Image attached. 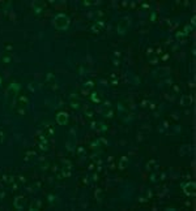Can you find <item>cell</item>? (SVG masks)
Listing matches in <instances>:
<instances>
[{
	"label": "cell",
	"instance_id": "cell-1",
	"mask_svg": "<svg viewBox=\"0 0 196 211\" xmlns=\"http://www.w3.org/2000/svg\"><path fill=\"white\" fill-rule=\"evenodd\" d=\"M70 17L64 13H58L55 15L54 20H53V25L56 30H67L70 28Z\"/></svg>",
	"mask_w": 196,
	"mask_h": 211
},
{
	"label": "cell",
	"instance_id": "cell-2",
	"mask_svg": "<svg viewBox=\"0 0 196 211\" xmlns=\"http://www.w3.org/2000/svg\"><path fill=\"white\" fill-rule=\"evenodd\" d=\"M72 163L68 160V159H63L61 160V168H60V173L58 175L59 179H68L72 175Z\"/></svg>",
	"mask_w": 196,
	"mask_h": 211
},
{
	"label": "cell",
	"instance_id": "cell-3",
	"mask_svg": "<svg viewBox=\"0 0 196 211\" xmlns=\"http://www.w3.org/2000/svg\"><path fill=\"white\" fill-rule=\"evenodd\" d=\"M36 139H37V144H38L39 150L42 151H47L50 149V141L46 138V134L44 133H37L36 134Z\"/></svg>",
	"mask_w": 196,
	"mask_h": 211
},
{
	"label": "cell",
	"instance_id": "cell-4",
	"mask_svg": "<svg viewBox=\"0 0 196 211\" xmlns=\"http://www.w3.org/2000/svg\"><path fill=\"white\" fill-rule=\"evenodd\" d=\"M128 28H129V18H128V17H123V18H120L118 25H116L118 34H120V35L126 34L127 30H128Z\"/></svg>",
	"mask_w": 196,
	"mask_h": 211
},
{
	"label": "cell",
	"instance_id": "cell-5",
	"mask_svg": "<svg viewBox=\"0 0 196 211\" xmlns=\"http://www.w3.org/2000/svg\"><path fill=\"white\" fill-rule=\"evenodd\" d=\"M183 193L187 197L194 198L195 194H196V184H195V181H190V182L184 184V185H183Z\"/></svg>",
	"mask_w": 196,
	"mask_h": 211
},
{
	"label": "cell",
	"instance_id": "cell-6",
	"mask_svg": "<svg viewBox=\"0 0 196 211\" xmlns=\"http://www.w3.org/2000/svg\"><path fill=\"white\" fill-rule=\"evenodd\" d=\"M55 119H56V122L59 125H67L68 122V119H70V116H68L67 112H58L56 116H55Z\"/></svg>",
	"mask_w": 196,
	"mask_h": 211
},
{
	"label": "cell",
	"instance_id": "cell-7",
	"mask_svg": "<svg viewBox=\"0 0 196 211\" xmlns=\"http://www.w3.org/2000/svg\"><path fill=\"white\" fill-rule=\"evenodd\" d=\"M93 90H94V82H93V81H87L81 87L82 95H90Z\"/></svg>",
	"mask_w": 196,
	"mask_h": 211
},
{
	"label": "cell",
	"instance_id": "cell-8",
	"mask_svg": "<svg viewBox=\"0 0 196 211\" xmlns=\"http://www.w3.org/2000/svg\"><path fill=\"white\" fill-rule=\"evenodd\" d=\"M25 203H26V199L21 196L16 197L15 201H13V206H15L16 210H24L25 209Z\"/></svg>",
	"mask_w": 196,
	"mask_h": 211
},
{
	"label": "cell",
	"instance_id": "cell-9",
	"mask_svg": "<svg viewBox=\"0 0 196 211\" xmlns=\"http://www.w3.org/2000/svg\"><path fill=\"white\" fill-rule=\"evenodd\" d=\"M104 29H105V22L102 21V20H97V21L92 25V32L94 34H99Z\"/></svg>",
	"mask_w": 196,
	"mask_h": 211
},
{
	"label": "cell",
	"instance_id": "cell-10",
	"mask_svg": "<svg viewBox=\"0 0 196 211\" xmlns=\"http://www.w3.org/2000/svg\"><path fill=\"white\" fill-rule=\"evenodd\" d=\"M17 102H18V107H20V110H18V114L20 115H24L25 114V110L24 108L27 106V98L25 97V95H21V97H18V99H17Z\"/></svg>",
	"mask_w": 196,
	"mask_h": 211
},
{
	"label": "cell",
	"instance_id": "cell-11",
	"mask_svg": "<svg viewBox=\"0 0 196 211\" xmlns=\"http://www.w3.org/2000/svg\"><path fill=\"white\" fill-rule=\"evenodd\" d=\"M70 104H71L72 108H75V110H78V108H80V106H81L80 98H78L76 94H72L71 98H70Z\"/></svg>",
	"mask_w": 196,
	"mask_h": 211
},
{
	"label": "cell",
	"instance_id": "cell-12",
	"mask_svg": "<svg viewBox=\"0 0 196 211\" xmlns=\"http://www.w3.org/2000/svg\"><path fill=\"white\" fill-rule=\"evenodd\" d=\"M192 102H194V98H192V95H182L179 103H180L182 107H188V106L192 104Z\"/></svg>",
	"mask_w": 196,
	"mask_h": 211
},
{
	"label": "cell",
	"instance_id": "cell-13",
	"mask_svg": "<svg viewBox=\"0 0 196 211\" xmlns=\"http://www.w3.org/2000/svg\"><path fill=\"white\" fill-rule=\"evenodd\" d=\"M32 8L36 15H39V13H42L43 8H44V4L42 1H33L32 3Z\"/></svg>",
	"mask_w": 196,
	"mask_h": 211
},
{
	"label": "cell",
	"instance_id": "cell-14",
	"mask_svg": "<svg viewBox=\"0 0 196 211\" xmlns=\"http://www.w3.org/2000/svg\"><path fill=\"white\" fill-rule=\"evenodd\" d=\"M158 162L156 160V159H150V160H148L146 162V164H145V169L146 171H154V169H157L158 168Z\"/></svg>",
	"mask_w": 196,
	"mask_h": 211
},
{
	"label": "cell",
	"instance_id": "cell-15",
	"mask_svg": "<svg viewBox=\"0 0 196 211\" xmlns=\"http://www.w3.org/2000/svg\"><path fill=\"white\" fill-rule=\"evenodd\" d=\"M92 128L95 129L97 132H101V133L107 130V125H105L104 122H92Z\"/></svg>",
	"mask_w": 196,
	"mask_h": 211
},
{
	"label": "cell",
	"instance_id": "cell-16",
	"mask_svg": "<svg viewBox=\"0 0 196 211\" xmlns=\"http://www.w3.org/2000/svg\"><path fill=\"white\" fill-rule=\"evenodd\" d=\"M41 207H42V201L33 199L32 203H30V206H29V210L30 211H38V210H41Z\"/></svg>",
	"mask_w": 196,
	"mask_h": 211
},
{
	"label": "cell",
	"instance_id": "cell-17",
	"mask_svg": "<svg viewBox=\"0 0 196 211\" xmlns=\"http://www.w3.org/2000/svg\"><path fill=\"white\" fill-rule=\"evenodd\" d=\"M127 166H128V158L126 155H123L122 158L119 159V163H118V168L119 169H126Z\"/></svg>",
	"mask_w": 196,
	"mask_h": 211
},
{
	"label": "cell",
	"instance_id": "cell-18",
	"mask_svg": "<svg viewBox=\"0 0 196 211\" xmlns=\"http://www.w3.org/2000/svg\"><path fill=\"white\" fill-rule=\"evenodd\" d=\"M65 147H67L68 151H73L75 147H76V142H75V138L70 137L67 139V144H65Z\"/></svg>",
	"mask_w": 196,
	"mask_h": 211
},
{
	"label": "cell",
	"instance_id": "cell-19",
	"mask_svg": "<svg viewBox=\"0 0 196 211\" xmlns=\"http://www.w3.org/2000/svg\"><path fill=\"white\" fill-rule=\"evenodd\" d=\"M104 197H105V192L102 189H95V192H94V198L98 201V202H101L102 199H104Z\"/></svg>",
	"mask_w": 196,
	"mask_h": 211
},
{
	"label": "cell",
	"instance_id": "cell-20",
	"mask_svg": "<svg viewBox=\"0 0 196 211\" xmlns=\"http://www.w3.org/2000/svg\"><path fill=\"white\" fill-rule=\"evenodd\" d=\"M90 99H92V102H94V103H101V98H99L98 93H95V91H92L90 93Z\"/></svg>",
	"mask_w": 196,
	"mask_h": 211
},
{
	"label": "cell",
	"instance_id": "cell-21",
	"mask_svg": "<svg viewBox=\"0 0 196 211\" xmlns=\"http://www.w3.org/2000/svg\"><path fill=\"white\" fill-rule=\"evenodd\" d=\"M150 196H152V192H150V190H148V192H145L141 197H140L139 201H140V202H145V201H148V199L150 198Z\"/></svg>",
	"mask_w": 196,
	"mask_h": 211
},
{
	"label": "cell",
	"instance_id": "cell-22",
	"mask_svg": "<svg viewBox=\"0 0 196 211\" xmlns=\"http://www.w3.org/2000/svg\"><path fill=\"white\" fill-rule=\"evenodd\" d=\"M107 167L110 169H115V159H114V156H109V158H107Z\"/></svg>",
	"mask_w": 196,
	"mask_h": 211
},
{
	"label": "cell",
	"instance_id": "cell-23",
	"mask_svg": "<svg viewBox=\"0 0 196 211\" xmlns=\"http://www.w3.org/2000/svg\"><path fill=\"white\" fill-rule=\"evenodd\" d=\"M84 112H85V116H88V117H93V115H94V111L89 106H85L84 107Z\"/></svg>",
	"mask_w": 196,
	"mask_h": 211
},
{
	"label": "cell",
	"instance_id": "cell-24",
	"mask_svg": "<svg viewBox=\"0 0 196 211\" xmlns=\"http://www.w3.org/2000/svg\"><path fill=\"white\" fill-rule=\"evenodd\" d=\"M36 156H37L36 151H27L26 154H25V160H26V162H29L30 159H34Z\"/></svg>",
	"mask_w": 196,
	"mask_h": 211
},
{
	"label": "cell",
	"instance_id": "cell-25",
	"mask_svg": "<svg viewBox=\"0 0 196 211\" xmlns=\"http://www.w3.org/2000/svg\"><path fill=\"white\" fill-rule=\"evenodd\" d=\"M104 116L106 119H111L112 116H114V111H112L111 108H106L105 112H104Z\"/></svg>",
	"mask_w": 196,
	"mask_h": 211
},
{
	"label": "cell",
	"instance_id": "cell-26",
	"mask_svg": "<svg viewBox=\"0 0 196 211\" xmlns=\"http://www.w3.org/2000/svg\"><path fill=\"white\" fill-rule=\"evenodd\" d=\"M158 63V57L157 55H149V64H152V65H156V64Z\"/></svg>",
	"mask_w": 196,
	"mask_h": 211
},
{
	"label": "cell",
	"instance_id": "cell-27",
	"mask_svg": "<svg viewBox=\"0 0 196 211\" xmlns=\"http://www.w3.org/2000/svg\"><path fill=\"white\" fill-rule=\"evenodd\" d=\"M11 60H12V56H11V53L5 52L4 55H3V63L8 64V63H11Z\"/></svg>",
	"mask_w": 196,
	"mask_h": 211
},
{
	"label": "cell",
	"instance_id": "cell-28",
	"mask_svg": "<svg viewBox=\"0 0 196 211\" xmlns=\"http://www.w3.org/2000/svg\"><path fill=\"white\" fill-rule=\"evenodd\" d=\"M110 85H111V86L118 85V78L115 77V74H110Z\"/></svg>",
	"mask_w": 196,
	"mask_h": 211
},
{
	"label": "cell",
	"instance_id": "cell-29",
	"mask_svg": "<svg viewBox=\"0 0 196 211\" xmlns=\"http://www.w3.org/2000/svg\"><path fill=\"white\" fill-rule=\"evenodd\" d=\"M77 154H78V156H81V158H82V156H85L87 151H85L84 147H81V146H80V147H77Z\"/></svg>",
	"mask_w": 196,
	"mask_h": 211
},
{
	"label": "cell",
	"instance_id": "cell-30",
	"mask_svg": "<svg viewBox=\"0 0 196 211\" xmlns=\"http://www.w3.org/2000/svg\"><path fill=\"white\" fill-rule=\"evenodd\" d=\"M47 82H55V77H54V74L53 73H47Z\"/></svg>",
	"mask_w": 196,
	"mask_h": 211
},
{
	"label": "cell",
	"instance_id": "cell-31",
	"mask_svg": "<svg viewBox=\"0 0 196 211\" xmlns=\"http://www.w3.org/2000/svg\"><path fill=\"white\" fill-rule=\"evenodd\" d=\"M46 134H47V136L54 134V128H53V127H47V128H46Z\"/></svg>",
	"mask_w": 196,
	"mask_h": 211
},
{
	"label": "cell",
	"instance_id": "cell-32",
	"mask_svg": "<svg viewBox=\"0 0 196 211\" xmlns=\"http://www.w3.org/2000/svg\"><path fill=\"white\" fill-rule=\"evenodd\" d=\"M186 37V34L183 32H179V33H177V38L178 39H182V38H184Z\"/></svg>",
	"mask_w": 196,
	"mask_h": 211
},
{
	"label": "cell",
	"instance_id": "cell-33",
	"mask_svg": "<svg viewBox=\"0 0 196 211\" xmlns=\"http://www.w3.org/2000/svg\"><path fill=\"white\" fill-rule=\"evenodd\" d=\"M93 4H95L94 1H90V0H85L84 1V5L85 7H89V5H93Z\"/></svg>",
	"mask_w": 196,
	"mask_h": 211
},
{
	"label": "cell",
	"instance_id": "cell-34",
	"mask_svg": "<svg viewBox=\"0 0 196 211\" xmlns=\"http://www.w3.org/2000/svg\"><path fill=\"white\" fill-rule=\"evenodd\" d=\"M11 87H12V89L15 90V91H17V90L20 89V86H18V85H17V84H12V85H11ZM11 87H9V89H11Z\"/></svg>",
	"mask_w": 196,
	"mask_h": 211
},
{
	"label": "cell",
	"instance_id": "cell-35",
	"mask_svg": "<svg viewBox=\"0 0 196 211\" xmlns=\"http://www.w3.org/2000/svg\"><path fill=\"white\" fill-rule=\"evenodd\" d=\"M47 198H49V202H50V203H54V202H55V199H56V198H55V196H51V194H50L49 197H47Z\"/></svg>",
	"mask_w": 196,
	"mask_h": 211
},
{
	"label": "cell",
	"instance_id": "cell-36",
	"mask_svg": "<svg viewBox=\"0 0 196 211\" xmlns=\"http://www.w3.org/2000/svg\"><path fill=\"white\" fill-rule=\"evenodd\" d=\"M4 142V133H3V130H0V145Z\"/></svg>",
	"mask_w": 196,
	"mask_h": 211
},
{
	"label": "cell",
	"instance_id": "cell-37",
	"mask_svg": "<svg viewBox=\"0 0 196 211\" xmlns=\"http://www.w3.org/2000/svg\"><path fill=\"white\" fill-rule=\"evenodd\" d=\"M157 175H156V173H153V175L152 176H150V181H152V182H156L157 181Z\"/></svg>",
	"mask_w": 196,
	"mask_h": 211
},
{
	"label": "cell",
	"instance_id": "cell-38",
	"mask_svg": "<svg viewBox=\"0 0 196 211\" xmlns=\"http://www.w3.org/2000/svg\"><path fill=\"white\" fill-rule=\"evenodd\" d=\"M154 20H156V13H154V12H152V15H150V21H154Z\"/></svg>",
	"mask_w": 196,
	"mask_h": 211
},
{
	"label": "cell",
	"instance_id": "cell-39",
	"mask_svg": "<svg viewBox=\"0 0 196 211\" xmlns=\"http://www.w3.org/2000/svg\"><path fill=\"white\" fill-rule=\"evenodd\" d=\"M148 104H149V102H148V100H143V103H141L143 107H146Z\"/></svg>",
	"mask_w": 196,
	"mask_h": 211
},
{
	"label": "cell",
	"instance_id": "cell-40",
	"mask_svg": "<svg viewBox=\"0 0 196 211\" xmlns=\"http://www.w3.org/2000/svg\"><path fill=\"white\" fill-rule=\"evenodd\" d=\"M114 65H115V67L119 65V60H118V59H114Z\"/></svg>",
	"mask_w": 196,
	"mask_h": 211
},
{
	"label": "cell",
	"instance_id": "cell-41",
	"mask_svg": "<svg viewBox=\"0 0 196 211\" xmlns=\"http://www.w3.org/2000/svg\"><path fill=\"white\" fill-rule=\"evenodd\" d=\"M104 16V13H102V11H98L97 12V17H102Z\"/></svg>",
	"mask_w": 196,
	"mask_h": 211
},
{
	"label": "cell",
	"instance_id": "cell-42",
	"mask_svg": "<svg viewBox=\"0 0 196 211\" xmlns=\"http://www.w3.org/2000/svg\"><path fill=\"white\" fill-rule=\"evenodd\" d=\"M174 91L175 93H179V86H174Z\"/></svg>",
	"mask_w": 196,
	"mask_h": 211
},
{
	"label": "cell",
	"instance_id": "cell-43",
	"mask_svg": "<svg viewBox=\"0 0 196 211\" xmlns=\"http://www.w3.org/2000/svg\"><path fill=\"white\" fill-rule=\"evenodd\" d=\"M169 59V55H163V57H162V60H167Z\"/></svg>",
	"mask_w": 196,
	"mask_h": 211
},
{
	"label": "cell",
	"instance_id": "cell-44",
	"mask_svg": "<svg viewBox=\"0 0 196 211\" xmlns=\"http://www.w3.org/2000/svg\"><path fill=\"white\" fill-rule=\"evenodd\" d=\"M0 85H1V78H0Z\"/></svg>",
	"mask_w": 196,
	"mask_h": 211
},
{
	"label": "cell",
	"instance_id": "cell-45",
	"mask_svg": "<svg viewBox=\"0 0 196 211\" xmlns=\"http://www.w3.org/2000/svg\"><path fill=\"white\" fill-rule=\"evenodd\" d=\"M0 199H1V194H0Z\"/></svg>",
	"mask_w": 196,
	"mask_h": 211
}]
</instances>
